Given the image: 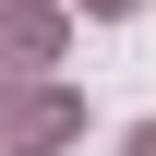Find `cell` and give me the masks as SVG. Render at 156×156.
<instances>
[{
    "label": "cell",
    "mask_w": 156,
    "mask_h": 156,
    "mask_svg": "<svg viewBox=\"0 0 156 156\" xmlns=\"http://www.w3.org/2000/svg\"><path fill=\"white\" fill-rule=\"evenodd\" d=\"M84 12H144V0H84Z\"/></svg>",
    "instance_id": "4"
},
{
    "label": "cell",
    "mask_w": 156,
    "mask_h": 156,
    "mask_svg": "<svg viewBox=\"0 0 156 156\" xmlns=\"http://www.w3.org/2000/svg\"><path fill=\"white\" fill-rule=\"evenodd\" d=\"M0 48H12V60H48V48H60V12H36V0H12V24H0Z\"/></svg>",
    "instance_id": "2"
},
{
    "label": "cell",
    "mask_w": 156,
    "mask_h": 156,
    "mask_svg": "<svg viewBox=\"0 0 156 156\" xmlns=\"http://www.w3.org/2000/svg\"><path fill=\"white\" fill-rule=\"evenodd\" d=\"M132 156H156V120H132Z\"/></svg>",
    "instance_id": "3"
},
{
    "label": "cell",
    "mask_w": 156,
    "mask_h": 156,
    "mask_svg": "<svg viewBox=\"0 0 156 156\" xmlns=\"http://www.w3.org/2000/svg\"><path fill=\"white\" fill-rule=\"evenodd\" d=\"M72 96L60 84H0V156H48V144H72Z\"/></svg>",
    "instance_id": "1"
}]
</instances>
